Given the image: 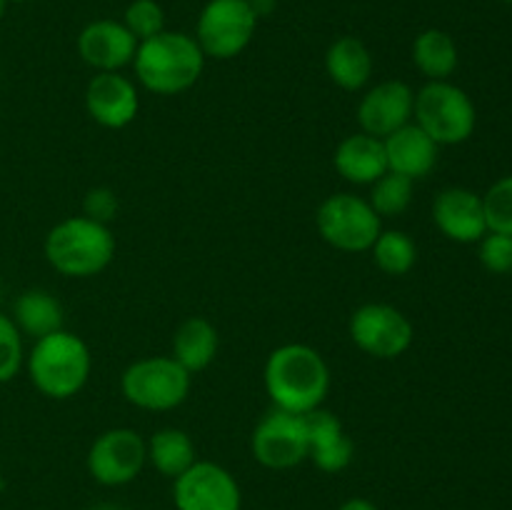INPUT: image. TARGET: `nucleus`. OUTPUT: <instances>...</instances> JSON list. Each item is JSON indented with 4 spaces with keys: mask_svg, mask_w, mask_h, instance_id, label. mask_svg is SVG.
<instances>
[{
    "mask_svg": "<svg viewBox=\"0 0 512 510\" xmlns=\"http://www.w3.org/2000/svg\"><path fill=\"white\" fill-rule=\"evenodd\" d=\"M263 385L273 408L308 415L323 408L330 393V368L323 355L305 343H285L268 355Z\"/></svg>",
    "mask_w": 512,
    "mask_h": 510,
    "instance_id": "f257e3e1",
    "label": "nucleus"
},
{
    "mask_svg": "<svg viewBox=\"0 0 512 510\" xmlns=\"http://www.w3.org/2000/svg\"><path fill=\"white\" fill-rule=\"evenodd\" d=\"M205 55L198 40L180 30H163L138 43L135 78L148 93L180 95L193 88L205 70Z\"/></svg>",
    "mask_w": 512,
    "mask_h": 510,
    "instance_id": "f03ea898",
    "label": "nucleus"
},
{
    "mask_svg": "<svg viewBox=\"0 0 512 510\" xmlns=\"http://www.w3.org/2000/svg\"><path fill=\"white\" fill-rule=\"evenodd\" d=\"M30 383L50 400H70L88 385L93 373V355L88 343L70 330L38 338L25 355Z\"/></svg>",
    "mask_w": 512,
    "mask_h": 510,
    "instance_id": "7ed1b4c3",
    "label": "nucleus"
},
{
    "mask_svg": "<svg viewBox=\"0 0 512 510\" xmlns=\"http://www.w3.org/2000/svg\"><path fill=\"white\" fill-rule=\"evenodd\" d=\"M115 235L110 225L85 215H70L48 230L43 243L45 260L65 278H95L115 258Z\"/></svg>",
    "mask_w": 512,
    "mask_h": 510,
    "instance_id": "20e7f679",
    "label": "nucleus"
},
{
    "mask_svg": "<svg viewBox=\"0 0 512 510\" xmlns=\"http://www.w3.org/2000/svg\"><path fill=\"white\" fill-rule=\"evenodd\" d=\"M193 375L173 355H150L130 363L120 375V390L130 405L148 413H168L188 400Z\"/></svg>",
    "mask_w": 512,
    "mask_h": 510,
    "instance_id": "39448f33",
    "label": "nucleus"
},
{
    "mask_svg": "<svg viewBox=\"0 0 512 510\" xmlns=\"http://www.w3.org/2000/svg\"><path fill=\"white\" fill-rule=\"evenodd\" d=\"M413 123L438 145H460L475 133L478 113L463 88L450 80H428L415 93Z\"/></svg>",
    "mask_w": 512,
    "mask_h": 510,
    "instance_id": "423d86ee",
    "label": "nucleus"
},
{
    "mask_svg": "<svg viewBox=\"0 0 512 510\" xmlns=\"http://www.w3.org/2000/svg\"><path fill=\"white\" fill-rule=\"evenodd\" d=\"M315 228L340 253H368L383 233V218L360 195L335 193L318 205Z\"/></svg>",
    "mask_w": 512,
    "mask_h": 510,
    "instance_id": "0eeeda50",
    "label": "nucleus"
},
{
    "mask_svg": "<svg viewBox=\"0 0 512 510\" xmlns=\"http://www.w3.org/2000/svg\"><path fill=\"white\" fill-rule=\"evenodd\" d=\"M258 20L248 0H208L198 15L193 38L205 58L233 60L253 43Z\"/></svg>",
    "mask_w": 512,
    "mask_h": 510,
    "instance_id": "6e6552de",
    "label": "nucleus"
},
{
    "mask_svg": "<svg viewBox=\"0 0 512 510\" xmlns=\"http://www.w3.org/2000/svg\"><path fill=\"white\" fill-rule=\"evenodd\" d=\"M348 333L355 348L378 360L400 358L415 340V328L408 315L388 303H365L353 310Z\"/></svg>",
    "mask_w": 512,
    "mask_h": 510,
    "instance_id": "1a4fd4ad",
    "label": "nucleus"
},
{
    "mask_svg": "<svg viewBox=\"0 0 512 510\" xmlns=\"http://www.w3.org/2000/svg\"><path fill=\"white\" fill-rule=\"evenodd\" d=\"M250 450L268 470H290L308 460L310 440L305 415L270 408L250 435Z\"/></svg>",
    "mask_w": 512,
    "mask_h": 510,
    "instance_id": "9d476101",
    "label": "nucleus"
},
{
    "mask_svg": "<svg viewBox=\"0 0 512 510\" xmlns=\"http://www.w3.org/2000/svg\"><path fill=\"white\" fill-rule=\"evenodd\" d=\"M148 463L145 438L133 428H110L90 443L85 468L95 483L105 488L128 485L143 473Z\"/></svg>",
    "mask_w": 512,
    "mask_h": 510,
    "instance_id": "9b49d317",
    "label": "nucleus"
},
{
    "mask_svg": "<svg viewBox=\"0 0 512 510\" xmlns=\"http://www.w3.org/2000/svg\"><path fill=\"white\" fill-rule=\"evenodd\" d=\"M173 503L178 510H240L243 495L228 468L213 460H195L173 480Z\"/></svg>",
    "mask_w": 512,
    "mask_h": 510,
    "instance_id": "f8f14e48",
    "label": "nucleus"
},
{
    "mask_svg": "<svg viewBox=\"0 0 512 510\" xmlns=\"http://www.w3.org/2000/svg\"><path fill=\"white\" fill-rule=\"evenodd\" d=\"M415 93L403 80H383L365 90L358 105L360 130L373 138L385 140L400 130L403 125L413 123Z\"/></svg>",
    "mask_w": 512,
    "mask_h": 510,
    "instance_id": "ddd939ff",
    "label": "nucleus"
},
{
    "mask_svg": "<svg viewBox=\"0 0 512 510\" xmlns=\"http://www.w3.org/2000/svg\"><path fill=\"white\" fill-rule=\"evenodd\" d=\"M135 50L138 40L123 20H93L78 35V55L95 73H120L125 65H133Z\"/></svg>",
    "mask_w": 512,
    "mask_h": 510,
    "instance_id": "4468645a",
    "label": "nucleus"
},
{
    "mask_svg": "<svg viewBox=\"0 0 512 510\" xmlns=\"http://www.w3.org/2000/svg\"><path fill=\"white\" fill-rule=\"evenodd\" d=\"M85 110L100 128H128L140 110L138 88L123 73H95L85 88Z\"/></svg>",
    "mask_w": 512,
    "mask_h": 510,
    "instance_id": "2eb2a0df",
    "label": "nucleus"
},
{
    "mask_svg": "<svg viewBox=\"0 0 512 510\" xmlns=\"http://www.w3.org/2000/svg\"><path fill=\"white\" fill-rule=\"evenodd\" d=\"M433 220L445 238L455 243H480L488 233L483 195L468 188H445L435 195Z\"/></svg>",
    "mask_w": 512,
    "mask_h": 510,
    "instance_id": "dca6fc26",
    "label": "nucleus"
},
{
    "mask_svg": "<svg viewBox=\"0 0 512 510\" xmlns=\"http://www.w3.org/2000/svg\"><path fill=\"white\" fill-rule=\"evenodd\" d=\"M308 423V440L310 453L308 460H313L315 468L323 473H343L355 458V443L345 433L343 423L333 410L318 408L305 415Z\"/></svg>",
    "mask_w": 512,
    "mask_h": 510,
    "instance_id": "f3484780",
    "label": "nucleus"
},
{
    "mask_svg": "<svg viewBox=\"0 0 512 510\" xmlns=\"http://www.w3.org/2000/svg\"><path fill=\"white\" fill-rule=\"evenodd\" d=\"M383 145L385 158H388V170L405 175L410 180L428 178L435 165H438L440 145L415 123H408L400 130H395L393 135L383 140Z\"/></svg>",
    "mask_w": 512,
    "mask_h": 510,
    "instance_id": "a211bd4d",
    "label": "nucleus"
},
{
    "mask_svg": "<svg viewBox=\"0 0 512 510\" xmlns=\"http://www.w3.org/2000/svg\"><path fill=\"white\" fill-rule=\"evenodd\" d=\"M333 165L343 180L353 185H373L375 180L388 173V158L380 138L368 133H353L343 138L335 148Z\"/></svg>",
    "mask_w": 512,
    "mask_h": 510,
    "instance_id": "6ab92c4d",
    "label": "nucleus"
},
{
    "mask_svg": "<svg viewBox=\"0 0 512 510\" xmlns=\"http://www.w3.org/2000/svg\"><path fill=\"white\" fill-rule=\"evenodd\" d=\"M325 73L338 88L358 93L373 78V53L360 38L343 35L325 50Z\"/></svg>",
    "mask_w": 512,
    "mask_h": 510,
    "instance_id": "aec40b11",
    "label": "nucleus"
},
{
    "mask_svg": "<svg viewBox=\"0 0 512 510\" xmlns=\"http://www.w3.org/2000/svg\"><path fill=\"white\" fill-rule=\"evenodd\" d=\"M220 338L215 325L210 323L208 318H200V315H193V318L183 320L178 325L173 335V358L188 370L190 375L203 373L205 368H210L218 355Z\"/></svg>",
    "mask_w": 512,
    "mask_h": 510,
    "instance_id": "412c9836",
    "label": "nucleus"
},
{
    "mask_svg": "<svg viewBox=\"0 0 512 510\" xmlns=\"http://www.w3.org/2000/svg\"><path fill=\"white\" fill-rule=\"evenodd\" d=\"M13 323L18 325L20 333L38 340L55 330H63L65 310L50 290L30 288L23 290L13 303Z\"/></svg>",
    "mask_w": 512,
    "mask_h": 510,
    "instance_id": "4be33fe9",
    "label": "nucleus"
},
{
    "mask_svg": "<svg viewBox=\"0 0 512 510\" xmlns=\"http://www.w3.org/2000/svg\"><path fill=\"white\" fill-rule=\"evenodd\" d=\"M145 450H148V463L160 475L173 480L198 460L193 438L180 428H160L145 440Z\"/></svg>",
    "mask_w": 512,
    "mask_h": 510,
    "instance_id": "5701e85b",
    "label": "nucleus"
},
{
    "mask_svg": "<svg viewBox=\"0 0 512 510\" xmlns=\"http://www.w3.org/2000/svg\"><path fill=\"white\" fill-rule=\"evenodd\" d=\"M413 63L428 80H448L458 68V45L453 35L428 28L415 38Z\"/></svg>",
    "mask_w": 512,
    "mask_h": 510,
    "instance_id": "b1692460",
    "label": "nucleus"
},
{
    "mask_svg": "<svg viewBox=\"0 0 512 510\" xmlns=\"http://www.w3.org/2000/svg\"><path fill=\"white\" fill-rule=\"evenodd\" d=\"M375 265L385 275H408L418 263V245L405 230H383L370 248Z\"/></svg>",
    "mask_w": 512,
    "mask_h": 510,
    "instance_id": "393cba45",
    "label": "nucleus"
},
{
    "mask_svg": "<svg viewBox=\"0 0 512 510\" xmlns=\"http://www.w3.org/2000/svg\"><path fill=\"white\" fill-rule=\"evenodd\" d=\"M413 185L415 180L388 170L383 178H378L373 185H370L368 203L373 205V210L380 215V218H395V215H403L405 210L410 208V203H413Z\"/></svg>",
    "mask_w": 512,
    "mask_h": 510,
    "instance_id": "a878e982",
    "label": "nucleus"
},
{
    "mask_svg": "<svg viewBox=\"0 0 512 510\" xmlns=\"http://www.w3.org/2000/svg\"><path fill=\"white\" fill-rule=\"evenodd\" d=\"M123 25L138 43L165 30V10L158 0H133L123 13Z\"/></svg>",
    "mask_w": 512,
    "mask_h": 510,
    "instance_id": "bb28decb",
    "label": "nucleus"
},
{
    "mask_svg": "<svg viewBox=\"0 0 512 510\" xmlns=\"http://www.w3.org/2000/svg\"><path fill=\"white\" fill-rule=\"evenodd\" d=\"M483 205L490 233L512 235V175H505L490 185L488 193L483 195Z\"/></svg>",
    "mask_w": 512,
    "mask_h": 510,
    "instance_id": "cd10ccee",
    "label": "nucleus"
},
{
    "mask_svg": "<svg viewBox=\"0 0 512 510\" xmlns=\"http://www.w3.org/2000/svg\"><path fill=\"white\" fill-rule=\"evenodd\" d=\"M25 365L23 333L13 318L0 313V385L10 383Z\"/></svg>",
    "mask_w": 512,
    "mask_h": 510,
    "instance_id": "c85d7f7f",
    "label": "nucleus"
},
{
    "mask_svg": "<svg viewBox=\"0 0 512 510\" xmlns=\"http://www.w3.org/2000/svg\"><path fill=\"white\" fill-rule=\"evenodd\" d=\"M480 263L495 275L512 273V235L488 230L480 238Z\"/></svg>",
    "mask_w": 512,
    "mask_h": 510,
    "instance_id": "c756f323",
    "label": "nucleus"
},
{
    "mask_svg": "<svg viewBox=\"0 0 512 510\" xmlns=\"http://www.w3.org/2000/svg\"><path fill=\"white\" fill-rule=\"evenodd\" d=\"M83 215L108 225L118 215V195H115V190L105 188V185L90 188L83 198Z\"/></svg>",
    "mask_w": 512,
    "mask_h": 510,
    "instance_id": "7c9ffc66",
    "label": "nucleus"
},
{
    "mask_svg": "<svg viewBox=\"0 0 512 510\" xmlns=\"http://www.w3.org/2000/svg\"><path fill=\"white\" fill-rule=\"evenodd\" d=\"M338 510H380V508L368 498H348Z\"/></svg>",
    "mask_w": 512,
    "mask_h": 510,
    "instance_id": "2f4dec72",
    "label": "nucleus"
},
{
    "mask_svg": "<svg viewBox=\"0 0 512 510\" xmlns=\"http://www.w3.org/2000/svg\"><path fill=\"white\" fill-rule=\"evenodd\" d=\"M248 3L253 5V10H255V15H258V18H263V15H270L275 8H278V0H248Z\"/></svg>",
    "mask_w": 512,
    "mask_h": 510,
    "instance_id": "473e14b6",
    "label": "nucleus"
},
{
    "mask_svg": "<svg viewBox=\"0 0 512 510\" xmlns=\"http://www.w3.org/2000/svg\"><path fill=\"white\" fill-rule=\"evenodd\" d=\"M85 510H123V508H118V505H113V503H100V505H90V508H85Z\"/></svg>",
    "mask_w": 512,
    "mask_h": 510,
    "instance_id": "72a5a7b5",
    "label": "nucleus"
},
{
    "mask_svg": "<svg viewBox=\"0 0 512 510\" xmlns=\"http://www.w3.org/2000/svg\"><path fill=\"white\" fill-rule=\"evenodd\" d=\"M5 8H8V0H0V20H3V15H5Z\"/></svg>",
    "mask_w": 512,
    "mask_h": 510,
    "instance_id": "f704fd0d",
    "label": "nucleus"
},
{
    "mask_svg": "<svg viewBox=\"0 0 512 510\" xmlns=\"http://www.w3.org/2000/svg\"><path fill=\"white\" fill-rule=\"evenodd\" d=\"M8 3H33V0H8Z\"/></svg>",
    "mask_w": 512,
    "mask_h": 510,
    "instance_id": "c9c22d12",
    "label": "nucleus"
},
{
    "mask_svg": "<svg viewBox=\"0 0 512 510\" xmlns=\"http://www.w3.org/2000/svg\"><path fill=\"white\" fill-rule=\"evenodd\" d=\"M0 488H3V465H0Z\"/></svg>",
    "mask_w": 512,
    "mask_h": 510,
    "instance_id": "e433bc0d",
    "label": "nucleus"
},
{
    "mask_svg": "<svg viewBox=\"0 0 512 510\" xmlns=\"http://www.w3.org/2000/svg\"><path fill=\"white\" fill-rule=\"evenodd\" d=\"M500 3H512V0H500Z\"/></svg>",
    "mask_w": 512,
    "mask_h": 510,
    "instance_id": "4c0bfd02",
    "label": "nucleus"
}]
</instances>
